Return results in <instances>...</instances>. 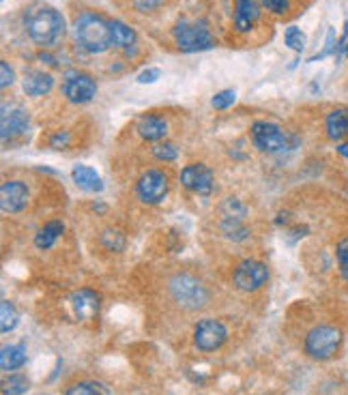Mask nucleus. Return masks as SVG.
Segmentation results:
<instances>
[{
	"label": "nucleus",
	"instance_id": "11",
	"mask_svg": "<svg viewBox=\"0 0 348 395\" xmlns=\"http://www.w3.org/2000/svg\"><path fill=\"white\" fill-rule=\"evenodd\" d=\"M30 127V116L22 106H3V112H0V135H3L5 142L16 140L24 133H28Z\"/></svg>",
	"mask_w": 348,
	"mask_h": 395
},
{
	"label": "nucleus",
	"instance_id": "27",
	"mask_svg": "<svg viewBox=\"0 0 348 395\" xmlns=\"http://www.w3.org/2000/svg\"><path fill=\"white\" fill-rule=\"evenodd\" d=\"M284 43H286V48H291L297 54L303 52V48H305V35H303V30L299 26H288L286 33H284Z\"/></svg>",
	"mask_w": 348,
	"mask_h": 395
},
{
	"label": "nucleus",
	"instance_id": "5",
	"mask_svg": "<svg viewBox=\"0 0 348 395\" xmlns=\"http://www.w3.org/2000/svg\"><path fill=\"white\" fill-rule=\"evenodd\" d=\"M249 138L258 150L271 152V155L284 152L297 144V140L291 133H286L280 125L269 123V121H256L249 129Z\"/></svg>",
	"mask_w": 348,
	"mask_h": 395
},
{
	"label": "nucleus",
	"instance_id": "13",
	"mask_svg": "<svg viewBox=\"0 0 348 395\" xmlns=\"http://www.w3.org/2000/svg\"><path fill=\"white\" fill-rule=\"evenodd\" d=\"M69 305H72V311H74V316L78 321H93L95 316L99 313L101 296L95 290L80 288L69 296Z\"/></svg>",
	"mask_w": 348,
	"mask_h": 395
},
{
	"label": "nucleus",
	"instance_id": "33",
	"mask_svg": "<svg viewBox=\"0 0 348 395\" xmlns=\"http://www.w3.org/2000/svg\"><path fill=\"white\" fill-rule=\"evenodd\" d=\"M162 77V71L157 67H151V69H145L140 75H137V84H153Z\"/></svg>",
	"mask_w": 348,
	"mask_h": 395
},
{
	"label": "nucleus",
	"instance_id": "3",
	"mask_svg": "<svg viewBox=\"0 0 348 395\" xmlns=\"http://www.w3.org/2000/svg\"><path fill=\"white\" fill-rule=\"evenodd\" d=\"M168 292L172 301L189 311L202 309L211 301V292L208 288L191 273H176L168 279Z\"/></svg>",
	"mask_w": 348,
	"mask_h": 395
},
{
	"label": "nucleus",
	"instance_id": "17",
	"mask_svg": "<svg viewBox=\"0 0 348 395\" xmlns=\"http://www.w3.org/2000/svg\"><path fill=\"white\" fill-rule=\"evenodd\" d=\"M28 355H26V346L24 344H7L0 350V369L5 374H13L16 369H20L26 363Z\"/></svg>",
	"mask_w": 348,
	"mask_h": 395
},
{
	"label": "nucleus",
	"instance_id": "18",
	"mask_svg": "<svg viewBox=\"0 0 348 395\" xmlns=\"http://www.w3.org/2000/svg\"><path fill=\"white\" fill-rule=\"evenodd\" d=\"M258 18H260V9L256 5V0H237L235 26H237L239 33H247Z\"/></svg>",
	"mask_w": 348,
	"mask_h": 395
},
{
	"label": "nucleus",
	"instance_id": "31",
	"mask_svg": "<svg viewBox=\"0 0 348 395\" xmlns=\"http://www.w3.org/2000/svg\"><path fill=\"white\" fill-rule=\"evenodd\" d=\"M235 101H237V91L226 89V91H222V93H218V95L213 97L211 106H213L215 110H226V108H230Z\"/></svg>",
	"mask_w": 348,
	"mask_h": 395
},
{
	"label": "nucleus",
	"instance_id": "10",
	"mask_svg": "<svg viewBox=\"0 0 348 395\" xmlns=\"http://www.w3.org/2000/svg\"><path fill=\"white\" fill-rule=\"evenodd\" d=\"M62 95L67 97V101H72L76 106L89 104L97 95V82L89 73L69 71L62 82Z\"/></svg>",
	"mask_w": 348,
	"mask_h": 395
},
{
	"label": "nucleus",
	"instance_id": "15",
	"mask_svg": "<svg viewBox=\"0 0 348 395\" xmlns=\"http://www.w3.org/2000/svg\"><path fill=\"white\" fill-rule=\"evenodd\" d=\"M22 89L30 97H43L54 89V77L45 71H26L22 77Z\"/></svg>",
	"mask_w": 348,
	"mask_h": 395
},
{
	"label": "nucleus",
	"instance_id": "6",
	"mask_svg": "<svg viewBox=\"0 0 348 395\" xmlns=\"http://www.w3.org/2000/svg\"><path fill=\"white\" fill-rule=\"evenodd\" d=\"M172 37L183 52H200L213 48V37L204 22H179L172 30Z\"/></svg>",
	"mask_w": 348,
	"mask_h": 395
},
{
	"label": "nucleus",
	"instance_id": "16",
	"mask_svg": "<svg viewBox=\"0 0 348 395\" xmlns=\"http://www.w3.org/2000/svg\"><path fill=\"white\" fill-rule=\"evenodd\" d=\"M135 129H137V133H140V138H145L149 142H159L168 133V123L162 116L147 114V116H142L140 121H137Z\"/></svg>",
	"mask_w": 348,
	"mask_h": 395
},
{
	"label": "nucleus",
	"instance_id": "22",
	"mask_svg": "<svg viewBox=\"0 0 348 395\" xmlns=\"http://www.w3.org/2000/svg\"><path fill=\"white\" fill-rule=\"evenodd\" d=\"M110 26H112V43L116 48L125 50L127 54H131V45L135 43V33L118 20H112Z\"/></svg>",
	"mask_w": 348,
	"mask_h": 395
},
{
	"label": "nucleus",
	"instance_id": "30",
	"mask_svg": "<svg viewBox=\"0 0 348 395\" xmlns=\"http://www.w3.org/2000/svg\"><path fill=\"white\" fill-rule=\"evenodd\" d=\"M335 258H337V267H339L342 277L348 282V236H344V239L337 243V247H335Z\"/></svg>",
	"mask_w": 348,
	"mask_h": 395
},
{
	"label": "nucleus",
	"instance_id": "12",
	"mask_svg": "<svg viewBox=\"0 0 348 395\" xmlns=\"http://www.w3.org/2000/svg\"><path fill=\"white\" fill-rule=\"evenodd\" d=\"M181 185L193 194L208 196L213 191V172L204 164H191L181 170Z\"/></svg>",
	"mask_w": 348,
	"mask_h": 395
},
{
	"label": "nucleus",
	"instance_id": "21",
	"mask_svg": "<svg viewBox=\"0 0 348 395\" xmlns=\"http://www.w3.org/2000/svg\"><path fill=\"white\" fill-rule=\"evenodd\" d=\"M64 232V223L62 221H50L45 223L37 234H35V245L39 250H50L56 241H58V236Z\"/></svg>",
	"mask_w": 348,
	"mask_h": 395
},
{
	"label": "nucleus",
	"instance_id": "8",
	"mask_svg": "<svg viewBox=\"0 0 348 395\" xmlns=\"http://www.w3.org/2000/svg\"><path fill=\"white\" fill-rule=\"evenodd\" d=\"M168 174L159 168H149L135 181V194L145 204H159L168 196Z\"/></svg>",
	"mask_w": 348,
	"mask_h": 395
},
{
	"label": "nucleus",
	"instance_id": "9",
	"mask_svg": "<svg viewBox=\"0 0 348 395\" xmlns=\"http://www.w3.org/2000/svg\"><path fill=\"white\" fill-rule=\"evenodd\" d=\"M269 282V267L260 260H243L232 271V284L241 292H256Z\"/></svg>",
	"mask_w": 348,
	"mask_h": 395
},
{
	"label": "nucleus",
	"instance_id": "14",
	"mask_svg": "<svg viewBox=\"0 0 348 395\" xmlns=\"http://www.w3.org/2000/svg\"><path fill=\"white\" fill-rule=\"evenodd\" d=\"M28 202V187L22 181H5L0 187V206L5 213H20Z\"/></svg>",
	"mask_w": 348,
	"mask_h": 395
},
{
	"label": "nucleus",
	"instance_id": "34",
	"mask_svg": "<svg viewBox=\"0 0 348 395\" xmlns=\"http://www.w3.org/2000/svg\"><path fill=\"white\" fill-rule=\"evenodd\" d=\"M262 7L280 16L288 11V0H262Z\"/></svg>",
	"mask_w": 348,
	"mask_h": 395
},
{
	"label": "nucleus",
	"instance_id": "25",
	"mask_svg": "<svg viewBox=\"0 0 348 395\" xmlns=\"http://www.w3.org/2000/svg\"><path fill=\"white\" fill-rule=\"evenodd\" d=\"M28 386H30V380L24 374H16L13 372L11 376H7L3 380V393L5 395H22V393L28 391Z\"/></svg>",
	"mask_w": 348,
	"mask_h": 395
},
{
	"label": "nucleus",
	"instance_id": "38",
	"mask_svg": "<svg viewBox=\"0 0 348 395\" xmlns=\"http://www.w3.org/2000/svg\"><path fill=\"white\" fill-rule=\"evenodd\" d=\"M346 56H348V48H346Z\"/></svg>",
	"mask_w": 348,
	"mask_h": 395
},
{
	"label": "nucleus",
	"instance_id": "32",
	"mask_svg": "<svg viewBox=\"0 0 348 395\" xmlns=\"http://www.w3.org/2000/svg\"><path fill=\"white\" fill-rule=\"evenodd\" d=\"M13 84V69L9 67L7 60L0 62V87L3 89H9Z\"/></svg>",
	"mask_w": 348,
	"mask_h": 395
},
{
	"label": "nucleus",
	"instance_id": "26",
	"mask_svg": "<svg viewBox=\"0 0 348 395\" xmlns=\"http://www.w3.org/2000/svg\"><path fill=\"white\" fill-rule=\"evenodd\" d=\"M101 243H103V247L110 250V252H123L125 245H127L125 236H123L118 230H114V228L103 230V234H101Z\"/></svg>",
	"mask_w": 348,
	"mask_h": 395
},
{
	"label": "nucleus",
	"instance_id": "19",
	"mask_svg": "<svg viewBox=\"0 0 348 395\" xmlns=\"http://www.w3.org/2000/svg\"><path fill=\"white\" fill-rule=\"evenodd\" d=\"M72 179H74V183H76L80 189H84V191L99 194V191L103 189L101 177L97 174V170L89 168V166H82V164L74 166V170H72Z\"/></svg>",
	"mask_w": 348,
	"mask_h": 395
},
{
	"label": "nucleus",
	"instance_id": "23",
	"mask_svg": "<svg viewBox=\"0 0 348 395\" xmlns=\"http://www.w3.org/2000/svg\"><path fill=\"white\" fill-rule=\"evenodd\" d=\"M64 395H112V391L103 382L82 380V382H74L64 391Z\"/></svg>",
	"mask_w": 348,
	"mask_h": 395
},
{
	"label": "nucleus",
	"instance_id": "37",
	"mask_svg": "<svg viewBox=\"0 0 348 395\" xmlns=\"http://www.w3.org/2000/svg\"><path fill=\"white\" fill-rule=\"evenodd\" d=\"M337 152H339L342 157H346V160H348V142H342V144L337 146Z\"/></svg>",
	"mask_w": 348,
	"mask_h": 395
},
{
	"label": "nucleus",
	"instance_id": "35",
	"mask_svg": "<svg viewBox=\"0 0 348 395\" xmlns=\"http://www.w3.org/2000/svg\"><path fill=\"white\" fill-rule=\"evenodd\" d=\"M162 3H164V0H133V5H135L137 11H153V9H157Z\"/></svg>",
	"mask_w": 348,
	"mask_h": 395
},
{
	"label": "nucleus",
	"instance_id": "4",
	"mask_svg": "<svg viewBox=\"0 0 348 395\" xmlns=\"http://www.w3.org/2000/svg\"><path fill=\"white\" fill-rule=\"evenodd\" d=\"M342 346V331L333 325H318L308 331L303 350L314 361H329Z\"/></svg>",
	"mask_w": 348,
	"mask_h": 395
},
{
	"label": "nucleus",
	"instance_id": "29",
	"mask_svg": "<svg viewBox=\"0 0 348 395\" xmlns=\"http://www.w3.org/2000/svg\"><path fill=\"white\" fill-rule=\"evenodd\" d=\"M224 234L228 236V239H232V241H243V239H247V228L245 226H241V221H237V219H224Z\"/></svg>",
	"mask_w": 348,
	"mask_h": 395
},
{
	"label": "nucleus",
	"instance_id": "36",
	"mask_svg": "<svg viewBox=\"0 0 348 395\" xmlns=\"http://www.w3.org/2000/svg\"><path fill=\"white\" fill-rule=\"evenodd\" d=\"M64 142H67V133H58L56 138H52V146L54 148H62Z\"/></svg>",
	"mask_w": 348,
	"mask_h": 395
},
{
	"label": "nucleus",
	"instance_id": "24",
	"mask_svg": "<svg viewBox=\"0 0 348 395\" xmlns=\"http://www.w3.org/2000/svg\"><path fill=\"white\" fill-rule=\"evenodd\" d=\"M18 323H20L18 309L9 301L0 303V331H3V333H11L18 327Z\"/></svg>",
	"mask_w": 348,
	"mask_h": 395
},
{
	"label": "nucleus",
	"instance_id": "1",
	"mask_svg": "<svg viewBox=\"0 0 348 395\" xmlns=\"http://www.w3.org/2000/svg\"><path fill=\"white\" fill-rule=\"evenodd\" d=\"M24 24H26V33H28L30 41L41 45V48L58 45L64 37V30H67L62 13L58 9L50 7V5L30 7L26 11Z\"/></svg>",
	"mask_w": 348,
	"mask_h": 395
},
{
	"label": "nucleus",
	"instance_id": "28",
	"mask_svg": "<svg viewBox=\"0 0 348 395\" xmlns=\"http://www.w3.org/2000/svg\"><path fill=\"white\" fill-rule=\"evenodd\" d=\"M153 157L155 160H159V162H174L176 157H179V150H176V146L174 144H170V142H157L155 146H153Z\"/></svg>",
	"mask_w": 348,
	"mask_h": 395
},
{
	"label": "nucleus",
	"instance_id": "7",
	"mask_svg": "<svg viewBox=\"0 0 348 395\" xmlns=\"http://www.w3.org/2000/svg\"><path fill=\"white\" fill-rule=\"evenodd\" d=\"M228 340V327L218 318H204L193 327V346L200 352H215Z\"/></svg>",
	"mask_w": 348,
	"mask_h": 395
},
{
	"label": "nucleus",
	"instance_id": "20",
	"mask_svg": "<svg viewBox=\"0 0 348 395\" xmlns=\"http://www.w3.org/2000/svg\"><path fill=\"white\" fill-rule=\"evenodd\" d=\"M327 135L333 142H342L348 135V110L346 108H337L333 112H329L327 116Z\"/></svg>",
	"mask_w": 348,
	"mask_h": 395
},
{
	"label": "nucleus",
	"instance_id": "2",
	"mask_svg": "<svg viewBox=\"0 0 348 395\" xmlns=\"http://www.w3.org/2000/svg\"><path fill=\"white\" fill-rule=\"evenodd\" d=\"M74 35H76V41L80 43V48L91 54H101L114 45L110 22L97 13L78 16L76 24H74Z\"/></svg>",
	"mask_w": 348,
	"mask_h": 395
}]
</instances>
